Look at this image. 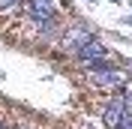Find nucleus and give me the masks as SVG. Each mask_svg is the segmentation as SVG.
Instances as JSON below:
<instances>
[{
    "mask_svg": "<svg viewBox=\"0 0 132 129\" xmlns=\"http://www.w3.org/2000/svg\"><path fill=\"white\" fill-rule=\"evenodd\" d=\"M24 12L36 24L51 27L54 24V15H57V0H24Z\"/></svg>",
    "mask_w": 132,
    "mask_h": 129,
    "instance_id": "nucleus-1",
    "label": "nucleus"
},
{
    "mask_svg": "<svg viewBox=\"0 0 132 129\" xmlns=\"http://www.w3.org/2000/svg\"><path fill=\"white\" fill-rule=\"evenodd\" d=\"M102 120H105V126H108V129H117L120 123L126 120V93H117V96L105 105Z\"/></svg>",
    "mask_w": 132,
    "mask_h": 129,
    "instance_id": "nucleus-2",
    "label": "nucleus"
},
{
    "mask_svg": "<svg viewBox=\"0 0 132 129\" xmlns=\"http://www.w3.org/2000/svg\"><path fill=\"white\" fill-rule=\"evenodd\" d=\"M105 54H108V51H105V45H102L99 39H93V36L84 42L81 48H78V57H81L84 63H87V60H102Z\"/></svg>",
    "mask_w": 132,
    "mask_h": 129,
    "instance_id": "nucleus-3",
    "label": "nucleus"
},
{
    "mask_svg": "<svg viewBox=\"0 0 132 129\" xmlns=\"http://www.w3.org/2000/svg\"><path fill=\"white\" fill-rule=\"evenodd\" d=\"M93 81H96V84H102V87H120V84L126 81V75L120 72V69H114V66H111V69L93 72Z\"/></svg>",
    "mask_w": 132,
    "mask_h": 129,
    "instance_id": "nucleus-4",
    "label": "nucleus"
},
{
    "mask_svg": "<svg viewBox=\"0 0 132 129\" xmlns=\"http://www.w3.org/2000/svg\"><path fill=\"white\" fill-rule=\"evenodd\" d=\"M87 39H90V33L84 30V27H75V30H69V33L63 36V48H66V51H75V54H78V48H81Z\"/></svg>",
    "mask_w": 132,
    "mask_h": 129,
    "instance_id": "nucleus-5",
    "label": "nucleus"
},
{
    "mask_svg": "<svg viewBox=\"0 0 132 129\" xmlns=\"http://www.w3.org/2000/svg\"><path fill=\"white\" fill-rule=\"evenodd\" d=\"M21 0H0V9H9V6H18Z\"/></svg>",
    "mask_w": 132,
    "mask_h": 129,
    "instance_id": "nucleus-6",
    "label": "nucleus"
},
{
    "mask_svg": "<svg viewBox=\"0 0 132 129\" xmlns=\"http://www.w3.org/2000/svg\"><path fill=\"white\" fill-rule=\"evenodd\" d=\"M117 129H132V117H129V114H126V120L120 123V126H117Z\"/></svg>",
    "mask_w": 132,
    "mask_h": 129,
    "instance_id": "nucleus-7",
    "label": "nucleus"
},
{
    "mask_svg": "<svg viewBox=\"0 0 132 129\" xmlns=\"http://www.w3.org/2000/svg\"><path fill=\"white\" fill-rule=\"evenodd\" d=\"M0 129H6V126H3V123H0Z\"/></svg>",
    "mask_w": 132,
    "mask_h": 129,
    "instance_id": "nucleus-8",
    "label": "nucleus"
}]
</instances>
